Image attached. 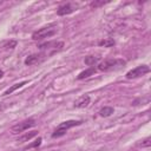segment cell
I'll list each match as a JSON object with an SVG mask.
<instances>
[{
    "label": "cell",
    "mask_w": 151,
    "mask_h": 151,
    "mask_svg": "<svg viewBox=\"0 0 151 151\" xmlns=\"http://www.w3.org/2000/svg\"><path fill=\"white\" fill-rule=\"evenodd\" d=\"M107 1H98V2H91V7H98V6H101V5H104V4H106Z\"/></svg>",
    "instance_id": "17"
},
{
    "label": "cell",
    "mask_w": 151,
    "mask_h": 151,
    "mask_svg": "<svg viewBox=\"0 0 151 151\" xmlns=\"http://www.w3.org/2000/svg\"><path fill=\"white\" fill-rule=\"evenodd\" d=\"M113 113V107H111V106H105V107H103L100 111H99V114L101 116V117H109V116H111Z\"/></svg>",
    "instance_id": "13"
},
{
    "label": "cell",
    "mask_w": 151,
    "mask_h": 151,
    "mask_svg": "<svg viewBox=\"0 0 151 151\" xmlns=\"http://www.w3.org/2000/svg\"><path fill=\"white\" fill-rule=\"evenodd\" d=\"M37 134H38V131H35V130L29 131V132H26V133H24L22 136H20V137L18 138V140H17V142H19V143L28 142L29 139H32V138H33V137H35Z\"/></svg>",
    "instance_id": "9"
},
{
    "label": "cell",
    "mask_w": 151,
    "mask_h": 151,
    "mask_svg": "<svg viewBox=\"0 0 151 151\" xmlns=\"http://www.w3.org/2000/svg\"><path fill=\"white\" fill-rule=\"evenodd\" d=\"M40 54H31V55H28L26 59H25V65H33V64H35V63H38L39 60H40Z\"/></svg>",
    "instance_id": "10"
},
{
    "label": "cell",
    "mask_w": 151,
    "mask_h": 151,
    "mask_svg": "<svg viewBox=\"0 0 151 151\" xmlns=\"http://www.w3.org/2000/svg\"><path fill=\"white\" fill-rule=\"evenodd\" d=\"M27 81L26 80H24V81H20V83H17V84H14V85H12L8 90H6L5 92H4V96H7V94H11V93H13L15 90H18V88H20V87H22L25 84H26Z\"/></svg>",
    "instance_id": "11"
},
{
    "label": "cell",
    "mask_w": 151,
    "mask_h": 151,
    "mask_svg": "<svg viewBox=\"0 0 151 151\" xmlns=\"http://www.w3.org/2000/svg\"><path fill=\"white\" fill-rule=\"evenodd\" d=\"M40 50H52V53L60 51L64 47V42L63 41H51V42H44L40 44L38 46Z\"/></svg>",
    "instance_id": "6"
},
{
    "label": "cell",
    "mask_w": 151,
    "mask_h": 151,
    "mask_svg": "<svg viewBox=\"0 0 151 151\" xmlns=\"http://www.w3.org/2000/svg\"><path fill=\"white\" fill-rule=\"evenodd\" d=\"M150 140H151V138H150V137H149V138H146V139L142 143V146H150V145H151V142H150Z\"/></svg>",
    "instance_id": "18"
},
{
    "label": "cell",
    "mask_w": 151,
    "mask_h": 151,
    "mask_svg": "<svg viewBox=\"0 0 151 151\" xmlns=\"http://www.w3.org/2000/svg\"><path fill=\"white\" fill-rule=\"evenodd\" d=\"M81 122L80 120H66L64 123H61L55 130L54 132L52 133V137L53 138H57V137H61L66 133V131L70 129V127H73V126H77V125H80Z\"/></svg>",
    "instance_id": "3"
},
{
    "label": "cell",
    "mask_w": 151,
    "mask_h": 151,
    "mask_svg": "<svg viewBox=\"0 0 151 151\" xmlns=\"http://www.w3.org/2000/svg\"><path fill=\"white\" fill-rule=\"evenodd\" d=\"M55 32H57L55 26H54L53 24H51V25H48V26H45V27H42V28H40V29L33 32L32 39H33V40H42V39H45V38H50V37L54 35Z\"/></svg>",
    "instance_id": "1"
},
{
    "label": "cell",
    "mask_w": 151,
    "mask_h": 151,
    "mask_svg": "<svg viewBox=\"0 0 151 151\" xmlns=\"http://www.w3.org/2000/svg\"><path fill=\"white\" fill-rule=\"evenodd\" d=\"M73 11H74V7L71 4H65V5H61L58 8L57 14L58 15H67V14H71Z\"/></svg>",
    "instance_id": "7"
},
{
    "label": "cell",
    "mask_w": 151,
    "mask_h": 151,
    "mask_svg": "<svg viewBox=\"0 0 151 151\" xmlns=\"http://www.w3.org/2000/svg\"><path fill=\"white\" fill-rule=\"evenodd\" d=\"M99 46H104V47H111L114 45V40L111 39V38H107V39H103L98 42Z\"/></svg>",
    "instance_id": "14"
},
{
    "label": "cell",
    "mask_w": 151,
    "mask_h": 151,
    "mask_svg": "<svg viewBox=\"0 0 151 151\" xmlns=\"http://www.w3.org/2000/svg\"><path fill=\"white\" fill-rule=\"evenodd\" d=\"M98 60H99V58H98V57L88 55V57H86V58H85V60H84V61H85V64H86V65H88V66H93Z\"/></svg>",
    "instance_id": "15"
},
{
    "label": "cell",
    "mask_w": 151,
    "mask_h": 151,
    "mask_svg": "<svg viewBox=\"0 0 151 151\" xmlns=\"http://www.w3.org/2000/svg\"><path fill=\"white\" fill-rule=\"evenodd\" d=\"M40 144H41V138L39 137V138H38V139H37V140L34 142V143H32V144H29V145H28V146H26L25 149H31V147H37V146H39Z\"/></svg>",
    "instance_id": "16"
},
{
    "label": "cell",
    "mask_w": 151,
    "mask_h": 151,
    "mask_svg": "<svg viewBox=\"0 0 151 151\" xmlns=\"http://www.w3.org/2000/svg\"><path fill=\"white\" fill-rule=\"evenodd\" d=\"M123 65H125V61L123 59H113V58H109L105 59L103 63L99 64L98 70L100 71H111V70H116L122 67Z\"/></svg>",
    "instance_id": "2"
},
{
    "label": "cell",
    "mask_w": 151,
    "mask_h": 151,
    "mask_svg": "<svg viewBox=\"0 0 151 151\" xmlns=\"http://www.w3.org/2000/svg\"><path fill=\"white\" fill-rule=\"evenodd\" d=\"M150 72V67L147 65H139L134 68H132L131 71H129L126 73V78L127 79H133V78H138V77H142L146 73Z\"/></svg>",
    "instance_id": "4"
},
{
    "label": "cell",
    "mask_w": 151,
    "mask_h": 151,
    "mask_svg": "<svg viewBox=\"0 0 151 151\" xmlns=\"http://www.w3.org/2000/svg\"><path fill=\"white\" fill-rule=\"evenodd\" d=\"M90 104V96L84 94L81 97H79L76 101H74V107H85Z\"/></svg>",
    "instance_id": "8"
},
{
    "label": "cell",
    "mask_w": 151,
    "mask_h": 151,
    "mask_svg": "<svg viewBox=\"0 0 151 151\" xmlns=\"http://www.w3.org/2000/svg\"><path fill=\"white\" fill-rule=\"evenodd\" d=\"M94 72H96V68H94L93 66H91L90 68H87V70H85V71L80 72V73L78 74V79H84V78H87V77H90L91 74H93Z\"/></svg>",
    "instance_id": "12"
},
{
    "label": "cell",
    "mask_w": 151,
    "mask_h": 151,
    "mask_svg": "<svg viewBox=\"0 0 151 151\" xmlns=\"http://www.w3.org/2000/svg\"><path fill=\"white\" fill-rule=\"evenodd\" d=\"M15 45H17V41H11V42L6 44V46H5V47H7V48H13Z\"/></svg>",
    "instance_id": "19"
},
{
    "label": "cell",
    "mask_w": 151,
    "mask_h": 151,
    "mask_svg": "<svg viewBox=\"0 0 151 151\" xmlns=\"http://www.w3.org/2000/svg\"><path fill=\"white\" fill-rule=\"evenodd\" d=\"M34 124H35V120L33 118H28V119H25V120L18 123V124H15L14 126H12L11 131H12V133H19V132H22V131L29 129Z\"/></svg>",
    "instance_id": "5"
},
{
    "label": "cell",
    "mask_w": 151,
    "mask_h": 151,
    "mask_svg": "<svg viewBox=\"0 0 151 151\" xmlns=\"http://www.w3.org/2000/svg\"><path fill=\"white\" fill-rule=\"evenodd\" d=\"M2 76H4V71L0 70V78H2Z\"/></svg>",
    "instance_id": "20"
}]
</instances>
